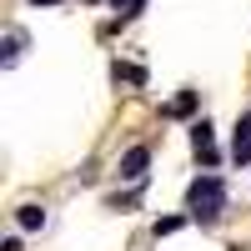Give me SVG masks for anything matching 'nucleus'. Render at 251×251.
I'll return each instance as SVG.
<instances>
[{
    "mask_svg": "<svg viewBox=\"0 0 251 251\" xmlns=\"http://www.w3.org/2000/svg\"><path fill=\"white\" fill-rule=\"evenodd\" d=\"M0 251H20V236H5V246H0Z\"/></svg>",
    "mask_w": 251,
    "mask_h": 251,
    "instance_id": "9b49d317",
    "label": "nucleus"
},
{
    "mask_svg": "<svg viewBox=\"0 0 251 251\" xmlns=\"http://www.w3.org/2000/svg\"><path fill=\"white\" fill-rule=\"evenodd\" d=\"M196 100H201L196 91H181V96L171 100V106H166V116H191V111H196Z\"/></svg>",
    "mask_w": 251,
    "mask_h": 251,
    "instance_id": "20e7f679",
    "label": "nucleus"
},
{
    "mask_svg": "<svg viewBox=\"0 0 251 251\" xmlns=\"http://www.w3.org/2000/svg\"><path fill=\"white\" fill-rule=\"evenodd\" d=\"M191 146H196V156L211 151V121H196V126H191Z\"/></svg>",
    "mask_w": 251,
    "mask_h": 251,
    "instance_id": "39448f33",
    "label": "nucleus"
},
{
    "mask_svg": "<svg viewBox=\"0 0 251 251\" xmlns=\"http://www.w3.org/2000/svg\"><path fill=\"white\" fill-rule=\"evenodd\" d=\"M30 5H55V0H30Z\"/></svg>",
    "mask_w": 251,
    "mask_h": 251,
    "instance_id": "f8f14e48",
    "label": "nucleus"
},
{
    "mask_svg": "<svg viewBox=\"0 0 251 251\" xmlns=\"http://www.w3.org/2000/svg\"><path fill=\"white\" fill-rule=\"evenodd\" d=\"M231 161L236 166H251V136H236L231 141Z\"/></svg>",
    "mask_w": 251,
    "mask_h": 251,
    "instance_id": "423d86ee",
    "label": "nucleus"
},
{
    "mask_svg": "<svg viewBox=\"0 0 251 251\" xmlns=\"http://www.w3.org/2000/svg\"><path fill=\"white\" fill-rule=\"evenodd\" d=\"M116 80H131V86H141V80H146V71L141 66H121V60H116V71H111Z\"/></svg>",
    "mask_w": 251,
    "mask_h": 251,
    "instance_id": "0eeeda50",
    "label": "nucleus"
},
{
    "mask_svg": "<svg viewBox=\"0 0 251 251\" xmlns=\"http://www.w3.org/2000/svg\"><path fill=\"white\" fill-rule=\"evenodd\" d=\"M186 206H191V221H201V226H216L221 221V206H226V186H221V176H196L191 186H186Z\"/></svg>",
    "mask_w": 251,
    "mask_h": 251,
    "instance_id": "f257e3e1",
    "label": "nucleus"
},
{
    "mask_svg": "<svg viewBox=\"0 0 251 251\" xmlns=\"http://www.w3.org/2000/svg\"><path fill=\"white\" fill-rule=\"evenodd\" d=\"M15 221H20V231H40V226H46V211H40V206H20Z\"/></svg>",
    "mask_w": 251,
    "mask_h": 251,
    "instance_id": "7ed1b4c3",
    "label": "nucleus"
},
{
    "mask_svg": "<svg viewBox=\"0 0 251 251\" xmlns=\"http://www.w3.org/2000/svg\"><path fill=\"white\" fill-rule=\"evenodd\" d=\"M181 226H186V216H161L156 221V236H171V231H181Z\"/></svg>",
    "mask_w": 251,
    "mask_h": 251,
    "instance_id": "6e6552de",
    "label": "nucleus"
},
{
    "mask_svg": "<svg viewBox=\"0 0 251 251\" xmlns=\"http://www.w3.org/2000/svg\"><path fill=\"white\" fill-rule=\"evenodd\" d=\"M111 5H116V10H121V15H136V10H141V5H146V0H111Z\"/></svg>",
    "mask_w": 251,
    "mask_h": 251,
    "instance_id": "1a4fd4ad",
    "label": "nucleus"
},
{
    "mask_svg": "<svg viewBox=\"0 0 251 251\" xmlns=\"http://www.w3.org/2000/svg\"><path fill=\"white\" fill-rule=\"evenodd\" d=\"M15 55H20V35H10V40H5V66H15Z\"/></svg>",
    "mask_w": 251,
    "mask_h": 251,
    "instance_id": "9d476101",
    "label": "nucleus"
},
{
    "mask_svg": "<svg viewBox=\"0 0 251 251\" xmlns=\"http://www.w3.org/2000/svg\"><path fill=\"white\" fill-rule=\"evenodd\" d=\"M146 166H151V151H146V146H131V151L121 156V176H126V181H141Z\"/></svg>",
    "mask_w": 251,
    "mask_h": 251,
    "instance_id": "f03ea898",
    "label": "nucleus"
}]
</instances>
